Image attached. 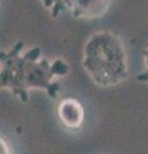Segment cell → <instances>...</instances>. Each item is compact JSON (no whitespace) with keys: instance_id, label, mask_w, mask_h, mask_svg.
<instances>
[{"instance_id":"52a82bcc","label":"cell","mask_w":148,"mask_h":154,"mask_svg":"<svg viewBox=\"0 0 148 154\" xmlns=\"http://www.w3.org/2000/svg\"><path fill=\"white\" fill-rule=\"evenodd\" d=\"M142 55H143V66L146 69V75L148 77V45H146L142 50Z\"/></svg>"},{"instance_id":"7a4b0ae2","label":"cell","mask_w":148,"mask_h":154,"mask_svg":"<svg viewBox=\"0 0 148 154\" xmlns=\"http://www.w3.org/2000/svg\"><path fill=\"white\" fill-rule=\"evenodd\" d=\"M85 73L102 89L116 88L129 76L128 53L118 35L98 31L85 41L81 60Z\"/></svg>"},{"instance_id":"277c9868","label":"cell","mask_w":148,"mask_h":154,"mask_svg":"<svg viewBox=\"0 0 148 154\" xmlns=\"http://www.w3.org/2000/svg\"><path fill=\"white\" fill-rule=\"evenodd\" d=\"M109 0H66L65 7L75 18L92 19L102 17L108 8Z\"/></svg>"},{"instance_id":"3957f363","label":"cell","mask_w":148,"mask_h":154,"mask_svg":"<svg viewBox=\"0 0 148 154\" xmlns=\"http://www.w3.org/2000/svg\"><path fill=\"white\" fill-rule=\"evenodd\" d=\"M57 116L62 126L71 131H77L85 121V110L83 104L76 98L62 99L57 107Z\"/></svg>"},{"instance_id":"8992f818","label":"cell","mask_w":148,"mask_h":154,"mask_svg":"<svg viewBox=\"0 0 148 154\" xmlns=\"http://www.w3.org/2000/svg\"><path fill=\"white\" fill-rule=\"evenodd\" d=\"M41 3H43V5L46 7V8H49V9H55V7L58 5V4H66V0H41Z\"/></svg>"},{"instance_id":"6da1fadb","label":"cell","mask_w":148,"mask_h":154,"mask_svg":"<svg viewBox=\"0 0 148 154\" xmlns=\"http://www.w3.org/2000/svg\"><path fill=\"white\" fill-rule=\"evenodd\" d=\"M22 49L16 46L2 55V88L22 102H27L30 90L35 89L45 90L55 98L59 89L58 79L67 76L68 64L62 59H45L37 48L25 53Z\"/></svg>"},{"instance_id":"5b68a950","label":"cell","mask_w":148,"mask_h":154,"mask_svg":"<svg viewBox=\"0 0 148 154\" xmlns=\"http://www.w3.org/2000/svg\"><path fill=\"white\" fill-rule=\"evenodd\" d=\"M0 154H13L11 145L8 144L7 139L3 137V136H2V139H0Z\"/></svg>"}]
</instances>
